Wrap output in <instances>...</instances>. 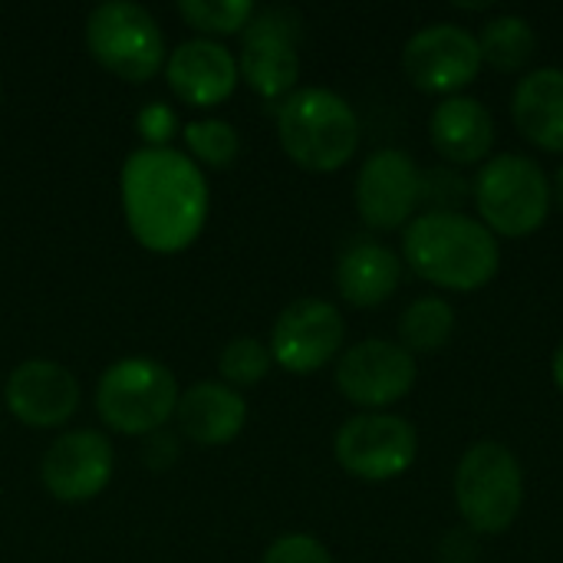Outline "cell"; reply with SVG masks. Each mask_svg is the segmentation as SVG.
<instances>
[{"label": "cell", "instance_id": "32", "mask_svg": "<svg viewBox=\"0 0 563 563\" xmlns=\"http://www.w3.org/2000/svg\"><path fill=\"white\" fill-rule=\"evenodd\" d=\"M551 188H554V195H558V205H561V211H563V165L558 168V181H554Z\"/></svg>", "mask_w": 563, "mask_h": 563}, {"label": "cell", "instance_id": "6", "mask_svg": "<svg viewBox=\"0 0 563 563\" xmlns=\"http://www.w3.org/2000/svg\"><path fill=\"white\" fill-rule=\"evenodd\" d=\"M178 379L148 356L112 363L96 386V412L119 435H152L178 409Z\"/></svg>", "mask_w": 563, "mask_h": 563}, {"label": "cell", "instance_id": "25", "mask_svg": "<svg viewBox=\"0 0 563 563\" xmlns=\"http://www.w3.org/2000/svg\"><path fill=\"white\" fill-rule=\"evenodd\" d=\"M271 350L257 336H234L221 356H218V373L224 386L241 389V386H257L271 373Z\"/></svg>", "mask_w": 563, "mask_h": 563}, {"label": "cell", "instance_id": "5", "mask_svg": "<svg viewBox=\"0 0 563 563\" xmlns=\"http://www.w3.org/2000/svg\"><path fill=\"white\" fill-rule=\"evenodd\" d=\"M455 508L472 534H505L525 505V472L501 442H475L455 468Z\"/></svg>", "mask_w": 563, "mask_h": 563}, {"label": "cell", "instance_id": "3", "mask_svg": "<svg viewBox=\"0 0 563 563\" xmlns=\"http://www.w3.org/2000/svg\"><path fill=\"white\" fill-rule=\"evenodd\" d=\"M277 139L284 155L303 172H340L360 148L356 109L333 89H294L277 109Z\"/></svg>", "mask_w": 563, "mask_h": 563}, {"label": "cell", "instance_id": "30", "mask_svg": "<svg viewBox=\"0 0 563 563\" xmlns=\"http://www.w3.org/2000/svg\"><path fill=\"white\" fill-rule=\"evenodd\" d=\"M475 554H478V544H475L468 528L442 538V548H439V561L442 563H475Z\"/></svg>", "mask_w": 563, "mask_h": 563}, {"label": "cell", "instance_id": "31", "mask_svg": "<svg viewBox=\"0 0 563 563\" xmlns=\"http://www.w3.org/2000/svg\"><path fill=\"white\" fill-rule=\"evenodd\" d=\"M551 376H554V386L561 389V396H563V340H561V346L554 350V360H551Z\"/></svg>", "mask_w": 563, "mask_h": 563}, {"label": "cell", "instance_id": "8", "mask_svg": "<svg viewBox=\"0 0 563 563\" xmlns=\"http://www.w3.org/2000/svg\"><path fill=\"white\" fill-rule=\"evenodd\" d=\"M333 455L340 468L360 482H393L416 465L419 432L402 416L363 412L340 426Z\"/></svg>", "mask_w": 563, "mask_h": 563}, {"label": "cell", "instance_id": "16", "mask_svg": "<svg viewBox=\"0 0 563 563\" xmlns=\"http://www.w3.org/2000/svg\"><path fill=\"white\" fill-rule=\"evenodd\" d=\"M238 56L211 36L185 40L165 56V79L172 92L195 109L231 99V92L238 89Z\"/></svg>", "mask_w": 563, "mask_h": 563}, {"label": "cell", "instance_id": "11", "mask_svg": "<svg viewBox=\"0 0 563 563\" xmlns=\"http://www.w3.org/2000/svg\"><path fill=\"white\" fill-rule=\"evenodd\" d=\"M416 376V356L393 340H363L336 363V389L346 402L366 412H383L402 402L412 393Z\"/></svg>", "mask_w": 563, "mask_h": 563}, {"label": "cell", "instance_id": "29", "mask_svg": "<svg viewBox=\"0 0 563 563\" xmlns=\"http://www.w3.org/2000/svg\"><path fill=\"white\" fill-rule=\"evenodd\" d=\"M142 459H145V465L152 468V472H165L175 459H178V442H175V435H168V432H152V435H145V445H142Z\"/></svg>", "mask_w": 563, "mask_h": 563}, {"label": "cell", "instance_id": "17", "mask_svg": "<svg viewBox=\"0 0 563 563\" xmlns=\"http://www.w3.org/2000/svg\"><path fill=\"white\" fill-rule=\"evenodd\" d=\"M429 139L452 165H478L495 145V119L475 96H449L429 115Z\"/></svg>", "mask_w": 563, "mask_h": 563}, {"label": "cell", "instance_id": "15", "mask_svg": "<svg viewBox=\"0 0 563 563\" xmlns=\"http://www.w3.org/2000/svg\"><path fill=\"white\" fill-rule=\"evenodd\" d=\"M3 402L30 429H59L79 409V379L63 363L26 360L7 376Z\"/></svg>", "mask_w": 563, "mask_h": 563}, {"label": "cell", "instance_id": "28", "mask_svg": "<svg viewBox=\"0 0 563 563\" xmlns=\"http://www.w3.org/2000/svg\"><path fill=\"white\" fill-rule=\"evenodd\" d=\"M465 198V181L452 175L449 168L422 172V201H429V211H455V205Z\"/></svg>", "mask_w": 563, "mask_h": 563}, {"label": "cell", "instance_id": "18", "mask_svg": "<svg viewBox=\"0 0 563 563\" xmlns=\"http://www.w3.org/2000/svg\"><path fill=\"white\" fill-rule=\"evenodd\" d=\"M175 419L188 442L201 449H221L241 435L247 422V402L224 383H195L178 396Z\"/></svg>", "mask_w": 563, "mask_h": 563}, {"label": "cell", "instance_id": "7", "mask_svg": "<svg viewBox=\"0 0 563 563\" xmlns=\"http://www.w3.org/2000/svg\"><path fill=\"white\" fill-rule=\"evenodd\" d=\"M86 46L102 69L125 82H148L165 66V36L155 16L129 0L92 7L86 20Z\"/></svg>", "mask_w": 563, "mask_h": 563}, {"label": "cell", "instance_id": "13", "mask_svg": "<svg viewBox=\"0 0 563 563\" xmlns=\"http://www.w3.org/2000/svg\"><path fill=\"white\" fill-rule=\"evenodd\" d=\"M422 205V168L402 148H376L356 175V211L373 231L406 228Z\"/></svg>", "mask_w": 563, "mask_h": 563}, {"label": "cell", "instance_id": "20", "mask_svg": "<svg viewBox=\"0 0 563 563\" xmlns=\"http://www.w3.org/2000/svg\"><path fill=\"white\" fill-rule=\"evenodd\" d=\"M402 284V257L379 241H353L336 261V290L350 307L386 303Z\"/></svg>", "mask_w": 563, "mask_h": 563}, {"label": "cell", "instance_id": "22", "mask_svg": "<svg viewBox=\"0 0 563 563\" xmlns=\"http://www.w3.org/2000/svg\"><path fill=\"white\" fill-rule=\"evenodd\" d=\"M455 333V307L445 297H419L399 317V343L416 353L442 350Z\"/></svg>", "mask_w": 563, "mask_h": 563}, {"label": "cell", "instance_id": "9", "mask_svg": "<svg viewBox=\"0 0 563 563\" xmlns=\"http://www.w3.org/2000/svg\"><path fill=\"white\" fill-rule=\"evenodd\" d=\"M300 16L287 7H267L241 33L238 73L261 99H287L300 79Z\"/></svg>", "mask_w": 563, "mask_h": 563}, {"label": "cell", "instance_id": "26", "mask_svg": "<svg viewBox=\"0 0 563 563\" xmlns=\"http://www.w3.org/2000/svg\"><path fill=\"white\" fill-rule=\"evenodd\" d=\"M135 129L145 139V148H168L172 135L178 132V112L168 102H148L139 109Z\"/></svg>", "mask_w": 563, "mask_h": 563}, {"label": "cell", "instance_id": "23", "mask_svg": "<svg viewBox=\"0 0 563 563\" xmlns=\"http://www.w3.org/2000/svg\"><path fill=\"white\" fill-rule=\"evenodd\" d=\"M257 7L251 0H178V16L198 33L231 36L244 33Z\"/></svg>", "mask_w": 563, "mask_h": 563}, {"label": "cell", "instance_id": "14", "mask_svg": "<svg viewBox=\"0 0 563 563\" xmlns=\"http://www.w3.org/2000/svg\"><path fill=\"white\" fill-rule=\"evenodd\" d=\"M112 442L96 429H76L59 435L46 449L40 462V482L56 501L82 505L106 492V485L112 482Z\"/></svg>", "mask_w": 563, "mask_h": 563}, {"label": "cell", "instance_id": "33", "mask_svg": "<svg viewBox=\"0 0 563 563\" xmlns=\"http://www.w3.org/2000/svg\"><path fill=\"white\" fill-rule=\"evenodd\" d=\"M0 99H3V89H0Z\"/></svg>", "mask_w": 563, "mask_h": 563}, {"label": "cell", "instance_id": "1", "mask_svg": "<svg viewBox=\"0 0 563 563\" xmlns=\"http://www.w3.org/2000/svg\"><path fill=\"white\" fill-rule=\"evenodd\" d=\"M122 211L132 238L152 254H178L198 241L211 191L198 162L175 148H139L122 165Z\"/></svg>", "mask_w": 563, "mask_h": 563}, {"label": "cell", "instance_id": "4", "mask_svg": "<svg viewBox=\"0 0 563 563\" xmlns=\"http://www.w3.org/2000/svg\"><path fill=\"white\" fill-rule=\"evenodd\" d=\"M472 198L478 208V221L492 234L528 238L548 221L554 188L534 158L505 152L478 168Z\"/></svg>", "mask_w": 563, "mask_h": 563}, {"label": "cell", "instance_id": "21", "mask_svg": "<svg viewBox=\"0 0 563 563\" xmlns=\"http://www.w3.org/2000/svg\"><path fill=\"white\" fill-rule=\"evenodd\" d=\"M475 40H478L482 59L495 66L498 73H521L534 59V49H538V33L531 20L518 13H498L485 20Z\"/></svg>", "mask_w": 563, "mask_h": 563}, {"label": "cell", "instance_id": "24", "mask_svg": "<svg viewBox=\"0 0 563 563\" xmlns=\"http://www.w3.org/2000/svg\"><path fill=\"white\" fill-rule=\"evenodd\" d=\"M185 145L191 152V162H201L208 168H228L238 158L241 139L238 129L224 119H195L185 125Z\"/></svg>", "mask_w": 563, "mask_h": 563}, {"label": "cell", "instance_id": "27", "mask_svg": "<svg viewBox=\"0 0 563 563\" xmlns=\"http://www.w3.org/2000/svg\"><path fill=\"white\" fill-rule=\"evenodd\" d=\"M261 563H333L330 551L310 534H284L277 538Z\"/></svg>", "mask_w": 563, "mask_h": 563}, {"label": "cell", "instance_id": "12", "mask_svg": "<svg viewBox=\"0 0 563 563\" xmlns=\"http://www.w3.org/2000/svg\"><path fill=\"white\" fill-rule=\"evenodd\" d=\"M343 340H346L343 313L330 300L303 297L280 310L267 350L280 369L294 376H310L343 350Z\"/></svg>", "mask_w": 563, "mask_h": 563}, {"label": "cell", "instance_id": "19", "mask_svg": "<svg viewBox=\"0 0 563 563\" xmlns=\"http://www.w3.org/2000/svg\"><path fill=\"white\" fill-rule=\"evenodd\" d=\"M515 129L544 152H563V69L541 66L518 79L511 92Z\"/></svg>", "mask_w": 563, "mask_h": 563}, {"label": "cell", "instance_id": "2", "mask_svg": "<svg viewBox=\"0 0 563 563\" xmlns=\"http://www.w3.org/2000/svg\"><path fill=\"white\" fill-rule=\"evenodd\" d=\"M402 257L422 280L475 294L495 280L501 267L498 238L462 211H422L402 231Z\"/></svg>", "mask_w": 563, "mask_h": 563}, {"label": "cell", "instance_id": "10", "mask_svg": "<svg viewBox=\"0 0 563 563\" xmlns=\"http://www.w3.org/2000/svg\"><path fill=\"white\" fill-rule=\"evenodd\" d=\"M485 59L472 30L459 23H429L402 46V69L409 82L432 96H462L482 73Z\"/></svg>", "mask_w": 563, "mask_h": 563}]
</instances>
